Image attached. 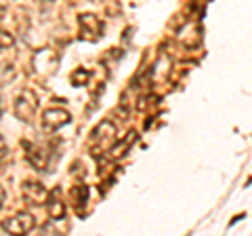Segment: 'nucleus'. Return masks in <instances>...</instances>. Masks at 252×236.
Listing matches in <instances>:
<instances>
[{
  "mask_svg": "<svg viewBox=\"0 0 252 236\" xmlns=\"http://www.w3.org/2000/svg\"><path fill=\"white\" fill-rule=\"evenodd\" d=\"M4 200H6V190H4V186H0V209H2Z\"/></svg>",
  "mask_w": 252,
  "mask_h": 236,
  "instance_id": "11",
  "label": "nucleus"
},
{
  "mask_svg": "<svg viewBox=\"0 0 252 236\" xmlns=\"http://www.w3.org/2000/svg\"><path fill=\"white\" fill-rule=\"evenodd\" d=\"M23 148H26V158H28L30 164H34L36 169H46V152H44V148L36 146V144H30V141H26Z\"/></svg>",
  "mask_w": 252,
  "mask_h": 236,
  "instance_id": "7",
  "label": "nucleus"
},
{
  "mask_svg": "<svg viewBox=\"0 0 252 236\" xmlns=\"http://www.w3.org/2000/svg\"><path fill=\"white\" fill-rule=\"evenodd\" d=\"M44 204H46V213H49V217L53 219V222H59V219L65 217V204H63V200L59 198L57 190L46 196Z\"/></svg>",
  "mask_w": 252,
  "mask_h": 236,
  "instance_id": "6",
  "label": "nucleus"
},
{
  "mask_svg": "<svg viewBox=\"0 0 252 236\" xmlns=\"http://www.w3.org/2000/svg\"><path fill=\"white\" fill-rule=\"evenodd\" d=\"M72 122V114L67 112V110L63 108H46L42 116H40V124L44 131H59L61 127H65V124Z\"/></svg>",
  "mask_w": 252,
  "mask_h": 236,
  "instance_id": "1",
  "label": "nucleus"
},
{
  "mask_svg": "<svg viewBox=\"0 0 252 236\" xmlns=\"http://www.w3.org/2000/svg\"><path fill=\"white\" fill-rule=\"evenodd\" d=\"M4 156H6V141L0 135V158H4Z\"/></svg>",
  "mask_w": 252,
  "mask_h": 236,
  "instance_id": "10",
  "label": "nucleus"
},
{
  "mask_svg": "<svg viewBox=\"0 0 252 236\" xmlns=\"http://www.w3.org/2000/svg\"><path fill=\"white\" fill-rule=\"evenodd\" d=\"M15 44V38L11 32H6V30H0V51H9L13 49Z\"/></svg>",
  "mask_w": 252,
  "mask_h": 236,
  "instance_id": "9",
  "label": "nucleus"
},
{
  "mask_svg": "<svg viewBox=\"0 0 252 236\" xmlns=\"http://www.w3.org/2000/svg\"><path fill=\"white\" fill-rule=\"evenodd\" d=\"M114 137H116V127H114V122L103 120V122H99L97 127H94L93 135H91V141H93L94 146H99V144L107 146V144H109V141H112Z\"/></svg>",
  "mask_w": 252,
  "mask_h": 236,
  "instance_id": "5",
  "label": "nucleus"
},
{
  "mask_svg": "<svg viewBox=\"0 0 252 236\" xmlns=\"http://www.w3.org/2000/svg\"><path fill=\"white\" fill-rule=\"evenodd\" d=\"M23 196L32 204H42L46 202V192L38 182H26L23 184Z\"/></svg>",
  "mask_w": 252,
  "mask_h": 236,
  "instance_id": "8",
  "label": "nucleus"
},
{
  "mask_svg": "<svg viewBox=\"0 0 252 236\" xmlns=\"http://www.w3.org/2000/svg\"><path fill=\"white\" fill-rule=\"evenodd\" d=\"M36 110H38V97L32 91H21L17 95V99H15V106H13L15 116H17L19 120L30 122L32 118H34Z\"/></svg>",
  "mask_w": 252,
  "mask_h": 236,
  "instance_id": "2",
  "label": "nucleus"
},
{
  "mask_svg": "<svg viewBox=\"0 0 252 236\" xmlns=\"http://www.w3.org/2000/svg\"><path fill=\"white\" fill-rule=\"evenodd\" d=\"M78 26H80V38L82 40H99L103 36V23L97 15H91V13H82L78 17Z\"/></svg>",
  "mask_w": 252,
  "mask_h": 236,
  "instance_id": "4",
  "label": "nucleus"
},
{
  "mask_svg": "<svg viewBox=\"0 0 252 236\" xmlns=\"http://www.w3.org/2000/svg\"><path fill=\"white\" fill-rule=\"evenodd\" d=\"M34 226H36V219L32 213H28V211H21V213L4 219V222L0 224V228H2L6 234H28L34 230Z\"/></svg>",
  "mask_w": 252,
  "mask_h": 236,
  "instance_id": "3",
  "label": "nucleus"
}]
</instances>
